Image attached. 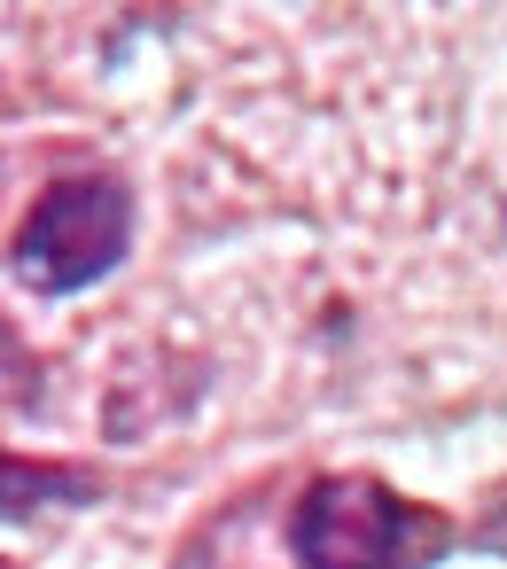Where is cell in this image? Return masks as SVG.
<instances>
[{"label": "cell", "mask_w": 507, "mask_h": 569, "mask_svg": "<svg viewBox=\"0 0 507 569\" xmlns=\"http://www.w3.org/2000/svg\"><path fill=\"white\" fill-rule=\"evenodd\" d=\"M95 499H102V468L0 445V522H32V515H56V507H95Z\"/></svg>", "instance_id": "cell-3"}, {"label": "cell", "mask_w": 507, "mask_h": 569, "mask_svg": "<svg viewBox=\"0 0 507 569\" xmlns=\"http://www.w3.org/2000/svg\"><path fill=\"white\" fill-rule=\"evenodd\" d=\"M133 250V188L118 172H63L32 196L9 242V273L32 297H79L110 281Z\"/></svg>", "instance_id": "cell-2"}, {"label": "cell", "mask_w": 507, "mask_h": 569, "mask_svg": "<svg viewBox=\"0 0 507 569\" xmlns=\"http://www.w3.org/2000/svg\"><path fill=\"white\" fill-rule=\"evenodd\" d=\"M0 406H40V351L0 320Z\"/></svg>", "instance_id": "cell-4"}, {"label": "cell", "mask_w": 507, "mask_h": 569, "mask_svg": "<svg viewBox=\"0 0 507 569\" xmlns=\"http://www.w3.org/2000/svg\"><path fill=\"white\" fill-rule=\"evenodd\" d=\"M468 546H484V553H507V491H491V499H484V515H476Z\"/></svg>", "instance_id": "cell-5"}, {"label": "cell", "mask_w": 507, "mask_h": 569, "mask_svg": "<svg viewBox=\"0 0 507 569\" xmlns=\"http://www.w3.org/2000/svg\"><path fill=\"white\" fill-rule=\"evenodd\" d=\"M0 569H24V561H9V553H0Z\"/></svg>", "instance_id": "cell-6"}, {"label": "cell", "mask_w": 507, "mask_h": 569, "mask_svg": "<svg viewBox=\"0 0 507 569\" xmlns=\"http://www.w3.org/2000/svg\"><path fill=\"white\" fill-rule=\"evenodd\" d=\"M297 569H437L460 546V522L429 499H406L382 476H312L281 522Z\"/></svg>", "instance_id": "cell-1"}]
</instances>
